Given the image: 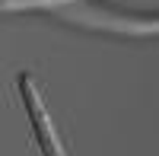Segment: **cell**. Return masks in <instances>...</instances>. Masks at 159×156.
<instances>
[{
    "mask_svg": "<svg viewBox=\"0 0 159 156\" xmlns=\"http://www.w3.org/2000/svg\"><path fill=\"white\" fill-rule=\"evenodd\" d=\"M19 89H22L25 108H29V115H32V124H35V134H38V144H42L45 156H64V150H61V144H57V137H54V131H51V124H48V115H45L42 102H38L35 89H32V83L25 80V76L19 80Z\"/></svg>",
    "mask_w": 159,
    "mask_h": 156,
    "instance_id": "6da1fadb",
    "label": "cell"
}]
</instances>
